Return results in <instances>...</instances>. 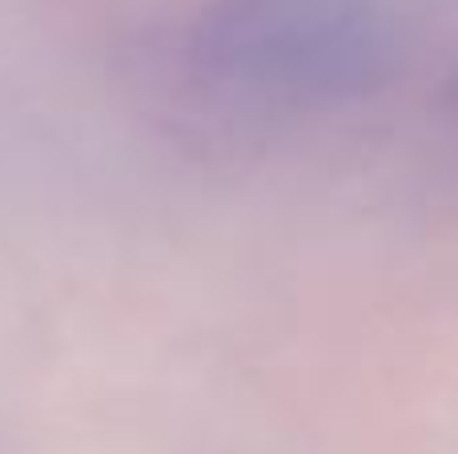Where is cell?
<instances>
[{"label": "cell", "instance_id": "6da1fadb", "mask_svg": "<svg viewBox=\"0 0 458 454\" xmlns=\"http://www.w3.org/2000/svg\"><path fill=\"white\" fill-rule=\"evenodd\" d=\"M190 56L214 85L285 109L374 101L403 56L390 0H209Z\"/></svg>", "mask_w": 458, "mask_h": 454}, {"label": "cell", "instance_id": "7a4b0ae2", "mask_svg": "<svg viewBox=\"0 0 458 454\" xmlns=\"http://www.w3.org/2000/svg\"><path fill=\"white\" fill-rule=\"evenodd\" d=\"M438 105L458 117V61L451 64V72L443 77V85H438Z\"/></svg>", "mask_w": 458, "mask_h": 454}]
</instances>
